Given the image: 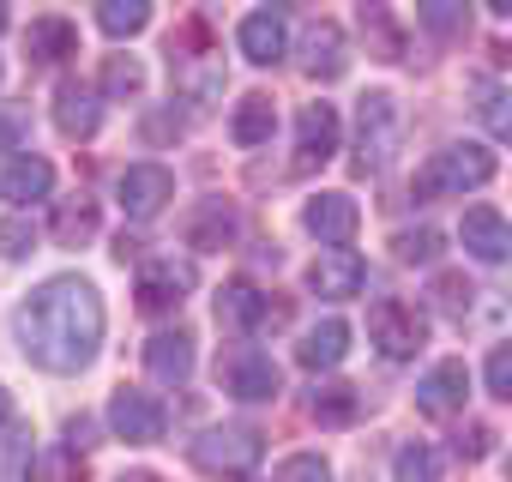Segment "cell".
Listing matches in <instances>:
<instances>
[{
  "label": "cell",
  "mask_w": 512,
  "mask_h": 482,
  "mask_svg": "<svg viewBox=\"0 0 512 482\" xmlns=\"http://www.w3.org/2000/svg\"><path fill=\"white\" fill-rule=\"evenodd\" d=\"M416 19H422L428 37L452 43V37L470 31V0H416Z\"/></svg>",
  "instance_id": "obj_26"
},
{
  "label": "cell",
  "mask_w": 512,
  "mask_h": 482,
  "mask_svg": "<svg viewBox=\"0 0 512 482\" xmlns=\"http://www.w3.org/2000/svg\"><path fill=\"white\" fill-rule=\"evenodd\" d=\"M145 85V67L133 61V55H109V67H103V91L109 97H133Z\"/></svg>",
  "instance_id": "obj_31"
},
{
  "label": "cell",
  "mask_w": 512,
  "mask_h": 482,
  "mask_svg": "<svg viewBox=\"0 0 512 482\" xmlns=\"http://www.w3.org/2000/svg\"><path fill=\"white\" fill-rule=\"evenodd\" d=\"M19 145V121L13 115H0V151H13Z\"/></svg>",
  "instance_id": "obj_38"
},
{
  "label": "cell",
  "mask_w": 512,
  "mask_h": 482,
  "mask_svg": "<svg viewBox=\"0 0 512 482\" xmlns=\"http://www.w3.org/2000/svg\"><path fill=\"white\" fill-rule=\"evenodd\" d=\"M482 127H488L494 139H512V91H494V97L482 103Z\"/></svg>",
  "instance_id": "obj_34"
},
{
  "label": "cell",
  "mask_w": 512,
  "mask_h": 482,
  "mask_svg": "<svg viewBox=\"0 0 512 482\" xmlns=\"http://www.w3.org/2000/svg\"><path fill=\"white\" fill-rule=\"evenodd\" d=\"M338 109L332 103H308L302 121H296V169H314V163H332L338 157Z\"/></svg>",
  "instance_id": "obj_10"
},
{
  "label": "cell",
  "mask_w": 512,
  "mask_h": 482,
  "mask_svg": "<svg viewBox=\"0 0 512 482\" xmlns=\"http://www.w3.org/2000/svg\"><path fill=\"white\" fill-rule=\"evenodd\" d=\"M488 440H494L488 428H470V440H458V452H464V458H482V452H488Z\"/></svg>",
  "instance_id": "obj_37"
},
{
  "label": "cell",
  "mask_w": 512,
  "mask_h": 482,
  "mask_svg": "<svg viewBox=\"0 0 512 482\" xmlns=\"http://www.w3.org/2000/svg\"><path fill=\"white\" fill-rule=\"evenodd\" d=\"M464 398H470V368H464V362H440V368H428V380L416 386V410H422V416H458Z\"/></svg>",
  "instance_id": "obj_13"
},
{
  "label": "cell",
  "mask_w": 512,
  "mask_h": 482,
  "mask_svg": "<svg viewBox=\"0 0 512 482\" xmlns=\"http://www.w3.org/2000/svg\"><path fill=\"white\" fill-rule=\"evenodd\" d=\"M458 235H464V248H470L482 266H500V260H512V223H506L500 211H488V205H470Z\"/></svg>",
  "instance_id": "obj_12"
},
{
  "label": "cell",
  "mask_w": 512,
  "mask_h": 482,
  "mask_svg": "<svg viewBox=\"0 0 512 482\" xmlns=\"http://www.w3.org/2000/svg\"><path fill=\"white\" fill-rule=\"evenodd\" d=\"M344 25H332V19H320V25H308V37H302V67L314 73V79H338L344 73Z\"/></svg>",
  "instance_id": "obj_19"
},
{
  "label": "cell",
  "mask_w": 512,
  "mask_h": 482,
  "mask_svg": "<svg viewBox=\"0 0 512 482\" xmlns=\"http://www.w3.org/2000/svg\"><path fill=\"white\" fill-rule=\"evenodd\" d=\"M434 296H440V308H446V314H470V296H476V290H470L464 278H440V284H434Z\"/></svg>",
  "instance_id": "obj_35"
},
{
  "label": "cell",
  "mask_w": 512,
  "mask_h": 482,
  "mask_svg": "<svg viewBox=\"0 0 512 482\" xmlns=\"http://www.w3.org/2000/svg\"><path fill=\"white\" fill-rule=\"evenodd\" d=\"M97 25H103V37H139L151 25V0H103Z\"/></svg>",
  "instance_id": "obj_27"
},
{
  "label": "cell",
  "mask_w": 512,
  "mask_h": 482,
  "mask_svg": "<svg viewBox=\"0 0 512 482\" xmlns=\"http://www.w3.org/2000/svg\"><path fill=\"white\" fill-rule=\"evenodd\" d=\"M368 338L380 344L386 362H404V356H416V350L428 344V320H422L410 302H374V314H368Z\"/></svg>",
  "instance_id": "obj_6"
},
{
  "label": "cell",
  "mask_w": 512,
  "mask_h": 482,
  "mask_svg": "<svg viewBox=\"0 0 512 482\" xmlns=\"http://www.w3.org/2000/svg\"><path fill=\"white\" fill-rule=\"evenodd\" d=\"M434 470H440V458H434L422 440L398 446V458H392V482H434Z\"/></svg>",
  "instance_id": "obj_30"
},
{
  "label": "cell",
  "mask_w": 512,
  "mask_h": 482,
  "mask_svg": "<svg viewBox=\"0 0 512 482\" xmlns=\"http://www.w3.org/2000/svg\"><path fill=\"white\" fill-rule=\"evenodd\" d=\"M217 380H223V392L241 398V404H266V398H278V386H284L278 362H272L266 350H253V344H235V350L217 362Z\"/></svg>",
  "instance_id": "obj_5"
},
{
  "label": "cell",
  "mask_w": 512,
  "mask_h": 482,
  "mask_svg": "<svg viewBox=\"0 0 512 482\" xmlns=\"http://www.w3.org/2000/svg\"><path fill=\"white\" fill-rule=\"evenodd\" d=\"M25 55L43 61V67H55V61H67V55H79V31H73L67 19H31V31H25Z\"/></svg>",
  "instance_id": "obj_21"
},
{
  "label": "cell",
  "mask_w": 512,
  "mask_h": 482,
  "mask_svg": "<svg viewBox=\"0 0 512 482\" xmlns=\"http://www.w3.org/2000/svg\"><path fill=\"white\" fill-rule=\"evenodd\" d=\"M115 193H121V211L145 223V217H157V211L175 199V175H169L163 163H133V169H121Z\"/></svg>",
  "instance_id": "obj_8"
},
{
  "label": "cell",
  "mask_w": 512,
  "mask_h": 482,
  "mask_svg": "<svg viewBox=\"0 0 512 482\" xmlns=\"http://www.w3.org/2000/svg\"><path fill=\"white\" fill-rule=\"evenodd\" d=\"M368 7H380V0H368Z\"/></svg>",
  "instance_id": "obj_44"
},
{
  "label": "cell",
  "mask_w": 512,
  "mask_h": 482,
  "mask_svg": "<svg viewBox=\"0 0 512 482\" xmlns=\"http://www.w3.org/2000/svg\"><path fill=\"white\" fill-rule=\"evenodd\" d=\"M302 223H308V235L326 241V248H344V241L356 235V223H362V211H356L350 193H320V199H308Z\"/></svg>",
  "instance_id": "obj_14"
},
{
  "label": "cell",
  "mask_w": 512,
  "mask_h": 482,
  "mask_svg": "<svg viewBox=\"0 0 512 482\" xmlns=\"http://www.w3.org/2000/svg\"><path fill=\"white\" fill-rule=\"evenodd\" d=\"M260 458H266L260 428H205L193 440V464L205 476H253V470H260Z\"/></svg>",
  "instance_id": "obj_3"
},
{
  "label": "cell",
  "mask_w": 512,
  "mask_h": 482,
  "mask_svg": "<svg viewBox=\"0 0 512 482\" xmlns=\"http://www.w3.org/2000/svg\"><path fill=\"white\" fill-rule=\"evenodd\" d=\"M488 7H494V13H500V19H512V0H488Z\"/></svg>",
  "instance_id": "obj_41"
},
{
  "label": "cell",
  "mask_w": 512,
  "mask_h": 482,
  "mask_svg": "<svg viewBox=\"0 0 512 482\" xmlns=\"http://www.w3.org/2000/svg\"><path fill=\"white\" fill-rule=\"evenodd\" d=\"M0 254H7V260H25V254H31V229H25V223H7V229H0Z\"/></svg>",
  "instance_id": "obj_36"
},
{
  "label": "cell",
  "mask_w": 512,
  "mask_h": 482,
  "mask_svg": "<svg viewBox=\"0 0 512 482\" xmlns=\"http://www.w3.org/2000/svg\"><path fill=\"white\" fill-rule=\"evenodd\" d=\"M308 284H314V296H332V302H344V296H362V284H368V266H362V254H350V248H332V254H320V260H314Z\"/></svg>",
  "instance_id": "obj_15"
},
{
  "label": "cell",
  "mask_w": 512,
  "mask_h": 482,
  "mask_svg": "<svg viewBox=\"0 0 512 482\" xmlns=\"http://www.w3.org/2000/svg\"><path fill=\"white\" fill-rule=\"evenodd\" d=\"M0 422H13V398H7V386H0Z\"/></svg>",
  "instance_id": "obj_39"
},
{
  "label": "cell",
  "mask_w": 512,
  "mask_h": 482,
  "mask_svg": "<svg viewBox=\"0 0 512 482\" xmlns=\"http://www.w3.org/2000/svg\"><path fill=\"white\" fill-rule=\"evenodd\" d=\"M0 193H7L19 211H31L37 199H49V193H55V169H49L43 157H13V163H7V175H0Z\"/></svg>",
  "instance_id": "obj_18"
},
{
  "label": "cell",
  "mask_w": 512,
  "mask_h": 482,
  "mask_svg": "<svg viewBox=\"0 0 512 482\" xmlns=\"http://www.w3.org/2000/svg\"><path fill=\"white\" fill-rule=\"evenodd\" d=\"M482 374H488V392L512 404V344H500V350H488V368H482Z\"/></svg>",
  "instance_id": "obj_33"
},
{
  "label": "cell",
  "mask_w": 512,
  "mask_h": 482,
  "mask_svg": "<svg viewBox=\"0 0 512 482\" xmlns=\"http://www.w3.org/2000/svg\"><path fill=\"white\" fill-rule=\"evenodd\" d=\"M344 350H350V326H344V320H320V326L296 344V362H302V368H338Z\"/></svg>",
  "instance_id": "obj_23"
},
{
  "label": "cell",
  "mask_w": 512,
  "mask_h": 482,
  "mask_svg": "<svg viewBox=\"0 0 512 482\" xmlns=\"http://www.w3.org/2000/svg\"><path fill=\"white\" fill-rule=\"evenodd\" d=\"M97 121H103V109H97V97H91L85 85H61V91H55V127H61L67 139H91Z\"/></svg>",
  "instance_id": "obj_22"
},
{
  "label": "cell",
  "mask_w": 512,
  "mask_h": 482,
  "mask_svg": "<svg viewBox=\"0 0 512 482\" xmlns=\"http://www.w3.org/2000/svg\"><path fill=\"white\" fill-rule=\"evenodd\" d=\"M91 235H97V205L91 199H67L55 211V241L61 248H79V241H91Z\"/></svg>",
  "instance_id": "obj_28"
},
{
  "label": "cell",
  "mask_w": 512,
  "mask_h": 482,
  "mask_svg": "<svg viewBox=\"0 0 512 482\" xmlns=\"http://www.w3.org/2000/svg\"><path fill=\"white\" fill-rule=\"evenodd\" d=\"M278 482H332V470H326L320 452H296V458L278 464Z\"/></svg>",
  "instance_id": "obj_32"
},
{
  "label": "cell",
  "mask_w": 512,
  "mask_h": 482,
  "mask_svg": "<svg viewBox=\"0 0 512 482\" xmlns=\"http://www.w3.org/2000/svg\"><path fill=\"white\" fill-rule=\"evenodd\" d=\"M308 410H314V422H320V428H350V422L362 416V392H356V386H344V380H326V386H314Z\"/></svg>",
  "instance_id": "obj_24"
},
{
  "label": "cell",
  "mask_w": 512,
  "mask_h": 482,
  "mask_svg": "<svg viewBox=\"0 0 512 482\" xmlns=\"http://www.w3.org/2000/svg\"><path fill=\"white\" fill-rule=\"evenodd\" d=\"M0 31H7V7H0Z\"/></svg>",
  "instance_id": "obj_42"
},
{
  "label": "cell",
  "mask_w": 512,
  "mask_h": 482,
  "mask_svg": "<svg viewBox=\"0 0 512 482\" xmlns=\"http://www.w3.org/2000/svg\"><path fill=\"white\" fill-rule=\"evenodd\" d=\"M398 151V103L386 91H368L356 103V169H386V157Z\"/></svg>",
  "instance_id": "obj_4"
},
{
  "label": "cell",
  "mask_w": 512,
  "mask_h": 482,
  "mask_svg": "<svg viewBox=\"0 0 512 482\" xmlns=\"http://www.w3.org/2000/svg\"><path fill=\"white\" fill-rule=\"evenodd\" d=\"M187 290H193V266H181V260L163 254V260H151V266L139 272V290H133V296H139L145 314H175V308L187 302Z\"/></svg>",
  "instance_id": "obj_9"
},
{
  "label": "cell",
  "mask_w": 512,
  "mask_h": 482,
  "mask_svg": "<svg viewBox=\"0 0 512 482\" xmlns=\"http://www.w3.org/2000/svg\"><path fill=\"white\" fill-rule=\"evenodd\" d=\"M506 482H512V458H506Z\"/></svg>",
  "instance_id": "obj_43"
},
{
  "label": "cell",
  "mask_w": 512,
  "mask_h": 482,
  "mask_svg": "<svg viewBox=\"0 0 512 482\" xmlns=\"http://www.w3.org/2000/svg\"><path fill=\"white\" fill-rule=\"evenodd\" d=\"M482 181H494V151H482V145H446V151H434V157L416 169V199L470 193V187H482Z\"/></svg>",
  "instance_id": "obj_2"
},
{
  "label": "cell",
  "mask_w": 512,
  "mask_h": 482,
  "mask_svg": "<svg viewBox=\"0 0 512 482\" xmlns=\"http://www.w3.org/2000/svg\"><path fill=\"white\" fill-rule=\"evenodd\" d=\"M109 428H115L127 446H151V440H163V428H169V410H163L151 392H139V386H121V392L109 398Z\"/></svg>",
  "instance_id": "obj_7"
},
{
  "label": "cell",
  "mask_w": 512,
  "mask_h": 482,
  "mask_svg": "<svg viewBox=\"0 0 512 482\" xmlns=\"http://www.w3.org/2000/svg\"><path fill=\"white\" fill-rule=\"evenodd\" d=\"M392 248H398L404 266H434L440 260V229H398Z\"/></svg>",
  "instance_id": "obj_29"
},
{
  "label": "cell",
  "mask_w": 512,
  "mask_h": 482,
  "mask_svg": "<svg viewBox=\"0 0 512 482\" xmlns=\"http://www.w3.org/2000/svg\"><path fill=\"white\" fill-rule=\"evenodd\" d=\"M235 229H241V217H235V205L229 199H199L193 211H187V248H199V254H223L229 241H235Z\"/></svg>",
  "instance_id": "obj_11"
},
{
  "label": "cell",
  "mask_w": 512,
  "mask_h": 482,
  "mask_svg": "<svg viewBox=\"0 0 512 482\" xmlns=\"http://www.w3.org/2000/svg\"><path fill=\"white\" fill-rule=\"evenodd\" d=\"M115 482H157L151 470H127V476H115Z\"/></svg>",
  "instance_id": "obj_40"
},
{
  "label": "cell",
  "mask_w": 512,
  "mask_h": 482,
  "mask_svg": "<svg viewBox=\"0 0 512 482\" xmlns=\"http://www.w3.org/2000/svg\"><path fill=\"white\" fill-rule=\"evenodd\" d=\"M13 326L37 368L79 374L97 362V344H103V296L85 278H49L43 290H31Z\"/></svg>",
  "instance_id": "obj_1"
},
{
  "label": "cell",
  "mask_w": 512,
  "mask_h": 482,
  "mask_svg": "<svg viewBox=\"0 0 512 482\" xmlns=\"http://www.w3.org/2000/svg\"><path fill=\"white\" fill-rule=\"evenodd\" d=\"M272 127H278L272 97H241V103H235V115H229V139H235V145H266V139H272Z\"/></svg>",
  "instance_id": "obj_25"
},
{
  "label": "cell",
  "mask_w": 512,
  "mask_h": 482,
  "mask_svg": "<svg viewBox=\"0 0 512 482\" xmlns=\"http://www.w3.org/2000/svg\"><path fill=\"white\" fill-rule=\"evenodd\" d=\"M284 49H290V31H284L278 13H253V19H241V55H247L253 67L284 61Z\"/></svg>",
  "instance_id": "obj_20"
},
{
  "label": "cell",
  "mask_w": 512,
  "mask_h": 482,
  "mask_svg": "<svg viewBox=\"0 0 512 482\" xmlns=\"http://www.w3.org/2000/svg\"><path fill=\"white\" fill-rule=\"evenodd\" d=\"M217 320H229V326H241V332H260V326H278L284 308L266 302L253 284H223V290H217Z\"/></svg>",
  "instance_id": "obj_16"
},
{
  "label": "cell",
  "mask_w": 512,
  "mask_h": 482,
  "mask_svg": "<svg viewBox=\"0 0 512 482\" xmlns=\"http://www.w3.org/2000/svg\"><path fill=\"white\" fill-rule=\"evenodd\" d=\"M145 368H151V380L157 386H181L187 374H193V332H157L151 344H145Z\"/></svg>",
  "instance_id": "obj_17"
}]
</instances>
